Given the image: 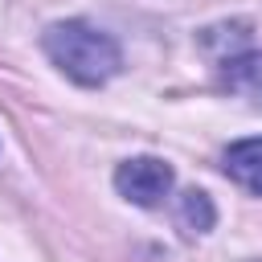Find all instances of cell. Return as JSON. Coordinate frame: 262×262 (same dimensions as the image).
I'll use <instances>...</instances> for the list:
<instances>
[{"instance_id":"3957f363","label":"cell","mask_w":262,"mask_h":262,"mask_svg":"<svg viewBox=\"0 0 262 262\" xmlns=\"http://www.w3.org/2000/svg\"><path fill=\"white\" fill-rule=\"evenodd\" d=\"M221 82L233 94H242L250 102H262V53L242 49V53L221 57Z\"/></svg>"},{"instance_id":"7a4b0ae2","label":"cell","mask_w":262,"mask_h":262,"mask_svg":"<svg viewBox=\"0 0 262 262\" xmlns=\"http://www.w3.org/2000/svg\"><path fill=\"white\" fill-rule=\"evenodd\" d=\"M115 188H119L127 201H135V205H143V209H156V205L172 192V168H168L164 160H151V156L127 160V164H119V172H115Z\"/></svg>"},{"instance_id":"6da1fadb","label":"cell","mask_w":262,"mask_h":262,"mask_svg":"<svg viewBox=\"0 0 262 262\" xmlns=\"http://www.w3.org/2000/svg\"><path fill=\"white\" fill-rule=\"evenodd\" d=\"M41 45H45L49 61L66 78H74L82 86H98V82H106L119 70V45L106 33H98L94 25H86V20L49 25L45 37H41Z\"/></svg>"},{"instance_id":"277c9868","label":"cell","mask_w":262,"mask_h":262,"mask_svg":"<svg viewBox=\"0 0 262 262\" xmlns=\"http://www.w3.org/2000/svg\"><path fill=\"white\" fill-rule=\"evenodd\" d=\"M221 168H225L229 180H237L242 188H250V192L262 196V139H242V143H233V147L225 151Z\"/></svg>"},{"instance_id":"5b68a950","label":"cell","mask_w":262,"mask_h":262,"mask_svg":"<svg viewBox=\"0 0 262 262\" xmlns=\"http://www.w3.org/2000/svg\"><path fill=\"white\" fill-rule=\"evenodd\" d=\"M176 217H180V225L188 229V233H205L209 225H213V205H209V196L205 192H180V201H176Z\"/></svg>"}]
</instances>
